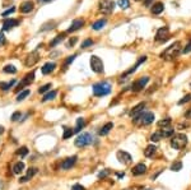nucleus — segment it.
<instances>
[{
    "label": "nucleus",
    "instance_id": "obj_1",
    "mask_svg": "<svg viewBox=\"0 0 191 190\" xmlns=\"http://www.w3.org/2000/svg\"><path fill=\"white\" fill-rule=\"evenodd\" d=\"M180 51H181V43L174 42L161 54V58L164 59V60H167V61H171V60L176 59L180 55Z\"/></svg>",
    "mask_w": 191,
    "mask_h": 190
},
{
    "label": "nucleus",
    "instance_id": "obj_2",
    "mask_svg": "<svg viewBox=\"0 0 191 190\" xmlns=\"http://www.w3.org/2000/svg\"><path fill=\"white\" fill-rule=\"evenodd\" d=\"M154 121V114L150 111H141L136 116L132 117V123L134 124H140V125H150Z\"/></svg>",
    "mask_w": 191,
    "mask_h": 190
},
{
    "label": "nucleus",
    "instance_id": "obj_3",
    "mask_svg": "<svg viewBox=\"0 0 191 190\" xmlns=\"http://www.w3.org/2000/svg\"><path fill=\"white\" fill-rule=\"evenodd\" d=\"M111 91H112V86L108 82H99L93 86V95L98 97L107 96L111 93Z\"/></svg>",
    "mask_w": 191,
    "mask_h": 190
},
{
    "label": "nucleus",
    "instance_id": "obj_4",
    "mask_svg": "<svg viewBox=\"0 0 191 190\" xmlns=\"http://www.w3.org/2000/svg\"><path fill=\"white\" fill-rule=\"evenodd\" d=\"M186 145H187L186 134L180 133V134H176V135H173V137H172V139H171V147L172 148L180 151V149H183Z\"/></svg>",
    "mask_w": 191,
    "mask_h": 190
},
{
    "label": "nucleus",
    "instance_id": "obj_5",
    "mask_svg": "<svg viewBox=\"0 0 191 190\" xmlns=\"http://www.w3.org/2000/svg\"><path fill=\"white\" fill-rule=\"evenodd\" d=\"M115 8L114 0H99V12L102 14H111Z\"/></svg>",
    "mask_w": 191,
    "mask_h": 190
},
{
    "label": "nucleus",
    "instance_id": "obj_6",
    "mask_svg": "<svg viewBox=\"0 0 191 190\" xmlns=\"http://www.w3.org/2000/svg\"><path fill=\"white\" fill-rule=\"evenodd\" d=\"M91 68L94 73H97V74H102L103 73V70H105V67H103V63L102 60H101V58L98 56H91Z\"/></svg>",
    "mask_w": 191,
    "mask_h": 190
},
{
    "label": "nucleus",
    "instance_id": "obj_7",
    "mask_svg": "<svg viewBox=\"0 0 191 190\" xmlns=\"http://www.w3.org/2000/svg\"><path fill=\"white\" fill-rule=\"evenodd\" d=\"M168 39H169V30H168V27H161V28L157 31V33H156V42L164 43Z\"/></svg>",
    "mask_w": 191,
    "mask_h": 190
},
{
    "label": "nucleus",
    "instance_id": "obj_8",
    "mask_svg": "<svg viewBox=\"0 0 191 190\" xmlns=\"http://www.w3.org/2000/svg\"><path fill=\"white\" fill-rule=\"evenodd\" d=\"M92 143V135L89 133H83L80 135H78V138L75 140L77 147H86V145Z\"/></svg>",
    "mask_w": 191,
    "mask_h": 190
},
{
    "label": "nucleus",
    "instance_id": "obj_9",
    "mask_svg": "<svg viewBox=\"0 0 191 190\" xmlns=\"http://www.w3.org/2000/svg\"><path fill=\"white\" fill-rule=\"evenodd\" d=\"M148 82H149V77H141L138 80H135V82L132 83V86H131L132 92H140L148 84Z\"/></svg>",
    "mask_w": 191,
    "mask_h": 190
},
{
    "label": "nucleus",
    "instance_id": "obj_10",
    "mask_svg": "<svg viewBox=\"0 0 191 190\" xmlns=\"http://www.w3.org/2000/svg\"><path fill=\"white\" fill-rule=\"evenodd\" d=\"M38 60H40L38 52H37V51H32V52H29L28 55H27V58H26L24 65H26V67H28V68H31V67H33L35 64H37V61H38Z\"/></svg>",
    "mask_w": 191,
    "mask_h": 190
},
{
    "label": "nucleus",
    "instance_id": "obj_11",
    "mask_svg": "<svg viewBox=\"0 0 191 190\" xmlns=\"http://www.w3.org/2000/svg\"><path fill=\"white\" fill-rule=\"evenodd\" d=\"M33 80H35V72H31V73H28L27 75H26L22 80H20V83L17 86V88H15V92H19L20 89L23 88V87L31 84Z\"/></svg>",
    "mask_w": 191,
    "mask_h": 190
},
{
    "label": "nucleus",
    "instance_id": "obj_12",
    "mask_svg": "<svg viewBox=\"0 0 191 190\" xmlns=\"http://www.w3.org/2000/svg\"><path fill=\"white\" fill-rule=\"evenodd\" d=\"M116 157H117L120 164H123V165H129L132 161L130 153H127V152H125V151H119L117 153H116Z\"/></svg>",
    "mask_w": 191,
    "mask_h": 190
},
{
    "label": "nucleus",
    "instance_id": "obj_13",
    "mask_svg": "<svg viewBox=\"0 0 191 190\" xmlns=\"http://www.w3.org/2000/svg\"><path fill=\"white\" fill-rule=\"evenodd\" d=\"M77 161H78V157H77V156L69 157V158L64 160V161L61 162V169H62V170H69V169H71V167L75 166Z\"/></svg>",
    "mask_w": 191,
    "mask_h": 190
},
{
    "label": "nucleus",
    "instance_id": "obj_14",
    "mask_svg": "<svg viewBox=\"0 0 191 190\" xmlns=\"http://www.w3.org/2000/svg\"><path fill=\"white\" fill-rule=\"evenodd\" d=\"M83 26H84V19H83V18L74 19V20H73V23H71V26L68 28L66 33H73V32H75V31H78V30H80Z\"/></svg>",
    "mask_w": 191,
    "mask_h": 190
},
{
    "label": "nucleus",
    "instance_id": "obj_15",
    "mask_svg": "<svg viewBox=\"0 0 191 190\" xmlns=\"http://www.w3.org/2000/svg\"><path fill=\"white\" fill-rule=\"evenodd\" d=\"M33 7H35L33 2H31V0H26V2H23L22 4H20L19 10L23 14H28V13H31L32 10H33Z\"/></svg>",
    "mask_w": 191,
    "mask_h": 190
},
{
    "label": "nucleus",
    "instance_id": "obj_16",
    "mask_svg": "<svg viewBox=\"0 0 191 190\" xmlns=\"http://www.w3.org/2000/svg\"><path fill=\"white\" fill-rule=\"evenodd\" d=\"M145 60H147V56H141V58L139 59V60H138V61H136V63H135L134 65H132V67H131V68H130L129 70H126V72H125V73L123 74V77H127V75H130V74H132V73H134V72H135V70H136L138 68H139V67H140V65H141L143 63H144Z\"/></svg>",
    "mask_w": 191,
    "mask_h": 190
},
{
    "label": "nucleus",
    "instance_id": "obj_17",
    "mask_svg": "<svg viewBox=\"0 0 191 190\" xmlns=\"http://www.w3.org/2000/svg\"><path fill=\"white\" fill-rule=\"evenodd\" d=\"M145 171H147V166L144 164H138L136 166L132 167L131 173L134 176H140V175H144Z\"/></svg>",
    "mask_w": 191,
    "mask_h": 190
},
{
    "label": "nucleus",
    "instance_id": "obj_18",
    "mask_svg": "<svg viewBox=\"0 0 191 190\" xmlns=\"http://www.w3.org/2000/svg\"><path fill=\"white\" fill-rule=\"evenodd\" d=\"M18 24H19V20H18V19H5L4 24H3V27H2V31H3V32L9 31V30H12L13 27L18 26Z\"/></svg>",
    "mask_w": 191,
    "mask_h": 190
},
{
    "label": "nucleus",
    "instance_id": "obj_19",
    "mask_svg": "<svg viewBox=\"0 0 191 190\" xmlns=\"http://www.w3.org/2000/svg\"><path fill=\"white\" fill-rule=\"evenodd\" d=\"M37 172H38V170H37L36 167H29V169L27 170V175H26L24 177H20V179H19V182H26V181H29L33 177Z\"/></svg>",
    "mask_w": 191,
    "mask_h": 190
},
{
    "label": "nucleus",
    "instance_id": "obj_20",
    "mask_svg": "<svg viewBox=\"0 0 191 190\" xmlns=\"http://www.w3.org/2000/svg\"><path fill=\"white\" fill-rule=\"evenodd\" d=\"M144 108H145V104H144V102H140L139 105H136V106H134V107L131 108V111H130V116H131V117L136 116L138 114H140L141 111H144Z\"/></svg>",
    "mask_w": 191,
    "mask_h": 190
},
{
    "label": "nucleus",
    "instance_id": "obj_21",
    "mask_svg": "<svg viewBox=\"0 0 191 190\" xmlns=\"http://www.w3.org/2000/svg\"><path fill=\"white\" fill-rule=\"evenodd\" d=\"M163 10H164V5H163V3L159 2V3H156V4L150 8V13L154 14V15H158V14H161Z\"/></svg>",
    "mask_w": 191,
    "mask_h": 190
},
{
    "label": "nucleus",
    "instance_id": "obj_22",
    "mask_svg": "<svg viewBox=\"0 0 191 190\" xmlns=\"http://www.w3.org/2000/svg\"><path fill=\"white\" fill-rule=\"evenodd\" d=\"M56 68V64L55 63H46L44 67L41 68V72H42V74H50L51 72H54V69Z\"/></svg>",
    "mask_w": 191,
    "mask_h": 190
},
{
    "label": "nucleus",
    "instance_id": "obj_23",
    "mask_svg": "<svg viewBox=\"0 0 191 190\" xmlns=\"http://www.w3.org/2000/svg\"><path fill=\"white\" fill-rule=\"evenodd\" d=\"M156 153H157V147H156L154 144H149V145H148V147L145 148V151H144L145 157H149V158H153Z\"/></svg>",
    "mask_w": 191,
    "mask_h": 190
},
{
    "label": "nucleus",
    "instance_id": "obj_24",
    "mask_svg": "<svg viewBox=\"0 0 191 190\" xmlns=\"http://www.w3.org/2000/svg\"><path fill=\"white\" fill-rule=\"evenodd\" d=\"M114 128V124L112 123H107V124H105V125L99 129V135L101 137H105V135H107L110 132H111V129Z\"/></svg>",
    "mask_w": 191,
    "mask_h": 190
},
{
    "label": "nucleus",
    "instance_id": "obj_25",
    "mask_svg": "<svg viewBox=\"0 0 191 190\" xmlns=\"http://www.w3.org/2000/svg\"><path fill=\"white\" fill-rule=\"evenodd\" d=\"M106 24H107V20H106V19H99V20L94 22V23L92 24V28L94 31H99V30H102Z\"/></svg>",
    "mask_w": 191,
    "mask_h": 190
},
{
    "label": "nucleus",
    "instance_id": "obj_26",
    "mask_svg": "<svg viewBox=\"0 0 191 190\" xmlns=\"http://www.w3.org/2000/svg\"><path fill=\"white\" fill-rule=\"evenodd\" d=\"M65 37H66V32H65V33H60V35H57V36L55 37V39L50 42V46H51V47H54V46H56V45H59V43H60L64 39H65Z\"/></svg>",
    "mask_w": 191,
    "mask_h": 190
},
{
    "label": "nucleus",
    "instance_id": "obj_27",
    "mask_svg": "<svg viewBox=\"0 0 191 190\" xmlns=\"http://www.w3.org/2000/svg\"><path fill=\"white\" fill-rule=\"evenodd\" d=\"M23 170H24V164H23V162H15V164L13 165V173H15V175H19Z\"/></svg>",
    "mask_w": 191,
    "mask_h": 190
},
{
    "label": "nucleus",
    "instance_id": "obj_28",
    "mask_svg": "<svg viewBox=\"0 0 191 190\" xmlns=\"http://www.w3.org/2000/svg\"><path fill=\"white\" fill-rule=\"evenodd\" d=\"M84 125H86V123H84V119L83 117L77 119V125H75V129H74V133H75V134L79 133L84 128Z\"/></svg>",
    "mask_w": 191,
    "mask_h": 190
},
{
    "label": "nucleus",
    "instance_id": "obj_29",
    "mask_svg": "<svg viewBox=\"0 0 191 190\" xmlns=\"http://www.w3.org/2000/svg\"><path fill=\"white\" fill-rule=\"evenodd\" d=\"M56 96H57V91H50V92H47V93L44 96V98H42V102H47V101H50V100H54Z\"/></svg>",
    "mask_w": 191,
    "mask_h": 190
},
{
    "label": "nucleus",
    "instance_id": "obj_30",
    "mask_svg": "<svg viewBox=\"0 0 191 190\" xmlns=\"http://www.w3.org/2000/svg\"><path fill=\"white\" fill-rule=\"evenodd\" d=\"M173 129L172 128H169V126H167V128H163L162 130H161V134H162V137L163 138H168V137H172L173 135Z\"/></svg>",
    "mask_w": 191,
    "mask_h": 190
},
{
    "label": "nucleus",
    "instance_id": "obj_31",
    "mask_svg": "<svg viewBox=\"0 0 191 190\" xmlns=\"http://www.w3.org/2000/svg\"><path fill=\"white\" fill-rule=\"evenodd\" d=\"M3 72L4 73H8V74H15V73H17V68H15L14 65L9 64V65H5L4 69H3Z\"/></svg>",
    "mask_w": 191,
    "mask_h": 190
},
{
    "label": "nucleus",
    "instance_id": "obj_32",
    "mask_svg": "<svg viewBox=\"0 0 191 190\" xmlns=\"http://www.w3.org/2000/svg\"><path fill=\"white\" fill-rule=\"evenodd\" d=\"M15 83H17V80H15V79H12V80H10L9 83H4V82H0V88H2L3 91H8V89L10 88V87H12V86H14Z\"/></svg>",
    "mask_w": 191,
    "mask_h": 190
},
{
    "label": "nucleus",
    "instance_id": "obj_33",
    "mask_svg": "<svg viewBox=\"0 0 191 190\" xmlns=\"http://www.w3.org/2000/svg\"><path fill=\"white\" fill-rule=\"evenodd\" d=\"M182 169V162H173V164L171 165V167H169V170L171 171H174V172H177Z\"/></svg>",
    "mask_w": 191,
    "mask_h": 190
},
{
    "label": "nucleus",
    "instance_id": "obj_34",
    "mask_svg": "<svg viewBox=\"0 0 191 190\" xmlns=\"http://www.w3.org/2000/svg\"><path fill=\"white\" fill-rule=\"evenodd\" d=\"M73 134H75V133H74V130H73V129H70V128H65V129H64L62 139H69Z\"/></svg>",
    "mask_w": 191,
    "mask_h": 190
},
{
    "label": "nucleus",
    "instance_id": "obj_35",
    "mask_svg": "<svg viewBox=\"0 0 191 190\" xmlns=\"http://www.w3.org/2000/svg\"><path fill=\"white\" fill-rule=\"evenodd\" d=\"M29 96V91L28 89H26V91H22L20 93H18V96H17V101L18 102H20V101H23L26 97H28Z\"/></svg>",
    "mask_w": 191,
    "mask_h": 190
},
{
    "label": "nucleus",
    "instance_id": "obj_36",
    "mask_svg": "<svg viewBox=\"0 0 191 190\" xmlns=\"http://www.w3.org/2000/svg\"><path fill=\"white\" fill-rule=\"evenodd\" d=\"M28 152H29V151H28V148L24 145V147H20V148L17 151V154H18L19 157H22V158H23V157H26V156L28 154Z\"/></svg>",
    "mask_w": 191,
    "mask_h": 190
},
{
    "label": "nucleus",
    "instance_id": "obj_37",
    "mask_svg": "<svg viewBox=\"0 0 191 190\" xmlns=\"http://www.w3.org/2000/svg\"><path fill=\"white\" fill-rule=\"evenodd\" d=\"M169 124H171V119H163V120H161L158 123V126L161 128V129H163V128H167V126H169Z\"/></svg>",
    "mask_w": 191,
    "mask_h": 190
},
{
    "label": "nucleus",
    "instance_id": "obj_38",
    "mask_svg": "<svg viewBox=\"0 0 191 190\" xmlns=\"http://www.w3.org/2000/svg\"><path fill=\"white\" fill-rule=\"evenodd\" d=\"M50 88H51V84L47 83V84H45V86L40 87V88H38V93H40V95H46L47 92H49Z\"/></svg>",
    "mask_w": 191,
    "mask_h": 190
},
{
    "label": "nucleus",
    "instance_id": "obj_39",
    "mask_svg": "<svg viewBox=\"0 0 191 190\" xmlns=\"http://www.w3.org/2000/svg\"><path fill=\"white\" fill-rule=\"evenodd\" d=\"M117 5H119L121 9H126V8L130 7V0H119Z\"/></svg>",
    "mask_w": 191,
    "mask_h": 190
},
{
    "label": "nucleus",
    "instance_id": "obj_40",
    "mask_svg": "<svg viewBox=\"0 0 191 190\" xmlns=\"http://www.w3.org/2000/svg\"><path fill=\"white\" fill-rule=\"evenodd\" d=\"M161 138H162L161 132H156V133H153V134H152L150 140H152V142H159V140H161Z\"/></svg>",
    "mask_w": 191,
    "mask_h": 190
},
{
    "label": "nucleus",
    "instance_id": "obj_41",
    "mask_svg": "<svg viewBox=\"0 0 191 190\" xmlns=\"http://www.w3.org/2000/svg\"><path fill=\"white\" fill-rule=\"evenodd\" d=\"M190 100H191V95H185L182 98L177 102V105H180V106H181V105H185V104H186V102H189Z\"/></svg>",
    "mask_w": 191,
    "mask_h": 190
},
{
    "label": "nucleus",
    "instance_id": "obj_42",
    "mask_svg": "<svg viewBox=\"0 0 191 190\" xmlns=\"http://www.w3.org/2000/svg\"><path fill=\"white\" fill-rule=\"evenodd\" d=\"M15 10H17V8H15V7H12V8L7 9V10H5V12H3V13H2V15H3V17H7V15H9V14L14 13Z\"/></svg>",
    "mask_w": 191,
    "mask_h": 190
},
{
    "label": "nucleus",
    "instance_id": "obj_43",
    "mask_svg": "<svg viewBox=\"0 0 191 190\" xmlns=\"http://www.w3.org/2000/svg\"><path fill=\"white\" fill-rule=\"evenodd\" d=\"M92 45H93V40H92V39H88V40H86V41L82 43V48L89 47V46H92Z\"/></svg>",
    "mask_w": 191,
    "mask_h": 190
},
{
    "label": "nucleus",
    "instance_id": "obj_44",
    "mask_svg": "<svg viewBox=\"0 0 191 190\" xmlns=\"http://www.w3.org/2000/svg\"><path fill=\"white\" fill-rule=\"evenodd\" d=\"M55 26H56V23H55V22H50V23L47 24V26L45 24L44 27H42V28H41V31H45V30H52Z\"/></svg>",
    "mask_w": 191,
    "mask_h": 190
},
{
    "label": "nucleus",
    "instance_id": "obj_45",
    "mask_svg": "<svg viewBox=\"0 0 191 190\" xmlns=\"http://www.w3.org/2000/svg\"><path fill=\"white\" fill-rule=\"evenodd\" d=\"M77 58V54H74V55H71V56H69L66 60H65V64H64V67H66V65H70L71 63H73V60Z\"/></svg>",
    "mask_w": 191,
    "mask_h": 190
},
{
    "label": "nucleus",
    "instance_id": "obj_46",
    "mask_svg": "<svg viewBox=\"0 0 191 190\" xmlns=\"http://www.w3.org/2000/svg\"><path fill=\"white\" fill-rule=\"evenodd\" d=\"M19 119H20V112H14L12 115V117H10V120H12V121H18Z\"/></svg>",
    "mask_w": 191,
    "mask_h": 190
},
{
    "label": "nucleus",
    "instance_id": "obj_47",
    "mask_svg": "<svg viewBox=\"0 0 191 190\" xmlns=\"http://www.w3.org/2000/svg\"><path fill=\"white\" fill-rule=\"evenodd\" d=\"M107 175H108V170H102V171H101L98 175H97V177H98V179H103V177H106Z\"/></svg>",
    "mask_w": 191,
    "mask_h": 190
},
{
    "label": "nucleus",
    "instance_id": "obj_48",
    "mask_svg": "<svg viewBox=\"0 0 191 190\" xmlns=\"http://www.w3.org/2000/svg\"><path fill=\"white\" fill-rule=\"evenodd\" d=\"M77 41H78V39H77V37H71V39L69 40V43H68V46H69V47H73V46H74V45H75V43H77Z\"/></svg>",
    "mask_w": 191,
    "mask_h": 190
},
{
    "label": "nucleus",
    "instance_id": "obj_49",
    "mask_svg": "<svg viewBox=\"0 0 191 190\" xmlns=\"http://www.w3.org/2000/svg\"><path fill=\"white\" fill-rule=\"evenodd\" d=\"M189 52H191V41H189V43L186 45V47L182 50V54H189Z\"/></svg>",
    "mask_w": 191,
    "mask_h": 190
},
{
    "label": "nucleus",
    "instance_id": "obj_50",
    "mask_svg": "<svg viewBox=\"0 0 191 190\" xmlns=\"http://www.w3.org/2000/svg\"><path fill=\"white\" fill-rule=\"evenodd\" d=\"M5 41H7V40H5L4 33H3V32H0V47L5 45Z\"/></svg>",
    "mask_w": 191,
    "mask_h": 190
},
{
    "label": "nucleus",
    "instance_id": "obj_51",
    "mask_svg": "<svg viewBox=\"0 0 191 190\" xmlns=\"http://www.w3.org/2000/svg\"><path fill=\"white\" fill-rule=\"evenodd\" d=\"M71 190H86V188H84L83 185H80V184H75V185H73Z\"/></svg>",
    "mask_w": 191,
    "mask_h": 190
},
{
    "label": "nucleus",
    "instance_id": "obj_52",
    "mask_svg": "<svg viewBox=\"0 0 191 190\" xmlns=\"http://www.w3.org/2000/svg\"><path fill=\"white\" fill-rule=\"evenodd\" d=\"M185 116H186L187 119H191V108L186 111V114H185Z\"/></svg>",
    "mask_w": 191,
    "mask_h": 190
},
{
    "label": "nucleus",
    "instance_id": "obj_53",
    "mask_svg": "<svg viewBox=\"0 0 191 190\" xmlns=\"http://www.w3.org/2000/svg\"><path fill=\"white\" fill-rule=\"evenodd\" d=\"M152 2H153V0H144V5H145V7H148V5L152 4Z\"/></svg>",
    "mask_w": 191,
    "mask_h": 190
},
{
    "label": "nucleus",
    "instance_id": "obj_54",
    "mask_svg": "<svg viewBox=\"0 0 191 190\" xmlns=\"http://www.w3.org/2000/svg\"><path fill=\"white\" fill-rule=\"evenodd\" d=\"M116 175H119V177H124V172H117Z\"/></svg>",
    "mask_w": 191,
    "mask_h": 190
},
{
    "label": "nucleus",
    "instance_id": "obj_55",
    "mask_svg": "<svg viewBox=\"0 0 191 190\" xmlns=\"http://www.w3.org/2000/svg\"><path fill=\"white\" fill-rule=\"evenodd\" d=\"M3 133H4V128H3L2 125H0V135H2Z\"/></svg>",
    "mask_w": 191,
    "mask_h": 190
},
{
    "label": "nucleus",
    "instance_id": "obj_56",
    "mask_svg": "<svg viewBox=\"0 0 191 190\" xmlns=\"http://www.w3.org/2000/svg\"><path fill=\"white\" fill-rule=\"evenodd\" d=\"M40 2H41V3H50L51 0H40Z\"/></svg>",
    "mask_w": 191,
    "mask_h": 190
},
{
    "label": "nucleus",
    "instance_id": "obj_57",
    "mask_svg": "<svg viewBox=\"0 0 191 190\" xmlns=\"http://www.w3.org/2000/svg\"><path fill=\"white\" fill-rule=\"evenodd\" d=\"M135 2H143V0H135Z\"/></svg>",
    "mask_w": 191,
    "mask_h": 190
},
{
    "label": "nucleus",
    "instance_id": "obj_58",
    "mask_svg": "<svg viewBox=\"0 0 191 190\" xmlns=\"http://www.w3.org/2000/svg\"><path fill=\"white\" fill-rule=\"evenodd\" d=\"M124 190H130V189H124Z\"/></svg>",
    "mask_w": 191,
    "mask_h": 190
},
{
    "label": "nucleus",
    "instance_id": "obj_59",
    "mask_svg": "<svg viewBox=\"0 0 191 190\" xmlns=\"http://www.w3.org/2000/svg\"><path fill=\"white\" fill-rule=\"evenodd\" d=\"M148 190H152V189H148Z\"/></svg>",
    "mask_w": 191,
    "mask_h": 190
}]
</instances>
